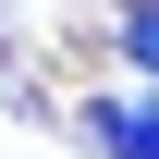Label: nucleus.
Wrapping results in <instances>:
<instances>
[{
  "instance_id": "nucleus-2",
  "label": "nucleus",
  "mask_w": 159,
  "mask_h": 159,
  "mask_svg": "<svg viewBox=\"0 0 159 159\" xmlns=\"http://www.w3.org/2000/svg\"><path fill=\"white\" fill-rule=\"evenodd\" d=\"M147 61H159V25H147V0H122V74L147 86Z\"/></svg>"
},
{
  "instance_id": "nucleus-1",
  "label": "nucleus",
  "mask_w": 159,
  "mask_h": 159,
  "mask_svg": "<svg viewBox=\"0 0 159 159\" xmlns=\"http://www.w3.org/2000/svg\"><path fill=\"white\" fill-rule=\"evenodd\" d=\"M86 147H98V159H159V135H147V86L86 98Z\"/></svg>"
}]
</instances>
